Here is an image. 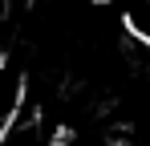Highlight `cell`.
Returning a JSON list of instances; mask_svg holds the SVG:
<instances>
[{"mask_svg":"<svg viewBox=\"0 0 150 146\" xmlns=\"http://www.w3.org/2000/svg\"><path fill=\"white\" fill-rule=\"evenodd\" d=\"M0 146H57V138H53L49 122L25 101V110L16 118L8 126H0Z\"/></svg>","mask_w":150,"mask_h":146,"instance_id":"cell-1","label":"cell"},{"mask_svg":"<svg viewBox=\"0 0 150 146\" xmlns=\"http://www.w3.org/2000/svg\"><path fill=\"white\" fill-rule=\"evenodd\" d=\"M118 16L126 37L150 49V0H118Z\"/></svg>","mask_w":150,"mask_h":146,"instance_id":"cell-2","label":"cell"}]
</instances>
